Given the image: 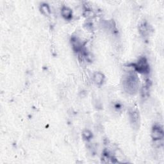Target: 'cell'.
<instances>
[{"instance_id": "6da1fadb", "label": "cell", "mask_w": 164, "mask_h": 164, "mask_svg": "<svg viewBox=\"0 0 164 164\" xmlns=\"http://www.w3.org/2000/svg\"><path fill=\"white\" fill-rule=\"evenodd\" d=\"M122 85L128 94H135L138 90L139 80L135 74L130 73L124 78Z\"/></svg>"}, {"instance_id": "7a4b0ae2", "label": "cell", "mask_w": 164, "mask_h": 164, "mask_svg": "<svg viewBox=\"0 0 164 164\" xmlns=\"http://www.w3.org/2000/svg\"><path fill=\"white\" fill-rule=\"evenodd\" d=\"M130 68L139 73L147 74L150 72V65L144 57H142L136 63L130 64Z\"/></svg>"}, {"instance_id": "3957f363", "label": "cell", "mask_w": 164, "mask_h": 164, "mask_svg": "<svg viewBox=\"0 0 164 164\" xmlns=\"http://www.w3.org/2000/svg\"><path fill=\"white\" fill-rule=\"evenodd\" d=\"M164 133L163 128L160 125H154L153 127L151 137L154 141H158L163 138Z\"/></svg>"}, {"instance_id": "277c9868", "label": "cell", "mask_w": 164, "mask_h": 164, "mask_svg": "<svg viewBox=\"0 0 164 164\" xmlns=\"http://www.w3.org/2000/svg\"><path fill=\"white\" fill-rule=\"evenodd\" d=\"M129 116L130 122L133 125V127L138 128L139 122H140V116H139L138 112L135 109L130 110L129 112Z\"/></svg>"}, {"instance_id": "5b68a950", "label": "cell", "mask_w": 164, "mask_h": 164, "mask_svg": "<svg viewBox=\"0 0 164 164\" xmlns=\"http://www.w3.org/2000/svg\"><path fill=\"white\" fill-rule=\"evenodd\" d=\"M139 30H140V32L144 36L149 35L150 31L149 24L146 21L142 22L140 24V25H139Z\"/></svg>"}, {"instance_id": "8992f818", "label": "cell", "mask_w": 164, "mask_h": 164, "mask_svg": "<svg viewBox=\"0 0 164 164\" xmlns=\"http://www.w3.org/2000/svg\"><path fill=\"white\" fill-rule=\"evenodd\" d=\"M61 14L62 17L65 19H70L72 18V12L70 8L66 6H64L61 9Z\"/></svg>"}, {"instance_id": "52a82bcc", "label": "cell", "mask_w": 164, "mask_h": 164, "mask_svg": "<svg viewBox=\"0 0 164 164\" xmlns=\"http://www.w3.org/2000/svg\"><path fill=\"white\" fill-rule=\"evenodd\" d=\"M71 43L72 45L73 50L76 52L77 51H81L82 50V46L80 43L79 39L76 37H72L71 39Z\"/></svg>"}, {"instance_id": "ba28073f", "label": "cell", "mask_w": 164, "mask_h": 164, "mask_svg": "<svg viewBox=\"0 0 164 164\" xmlns=\"http://www.w3.org/2000/svg\"><path fill=\"white\" fill-rule=\"evenodd\" d=\"M94 78V81L95 82V84L97 85H101L105 80V76L103 73L100 72H96L94 73V75L93 76Z\"/></svg>"}, {"instance_id": "9c48e42d", "label": "cell", "mask_w": 164, "mask_h": 164, "mask_svg": "<svg viewBox=\"0 0 164 164\" xmlns=\"http://www.w3.org/2000/svg\"><path fill=\"white\" fill-rule=\"evenodd\" d=\"M40 12L46 16H49L51 14L50 8L46 3H43L42 5H41L40 6Z\"/></svg>"}, {"instance_id": "30bf717a", "label": "cell", "mask_w": 164, "mask_h": 164, "mask_svg": "<svg viewBox=\"0 0 164 164\" xmlns=\"http://www.w3.org/2000/svg\"><path fill=\"white\" fill-rule=\"evenodd\" d=\"M82 137L86 141H88L90 139H91L93 137V135L92 133V132L91 131H89L88 129H85L84 130L83 133H82Z\"/></svg>"}, {"instance_id": "8fae6325", "label": "cell", "mask_w": 164, "mask_h": 164, "mask_svg": "<svg viewBox=\"0 0 164 164\" xmlns=\"http://www.w3.org/2000/svg\"><path fill=\"white\" fill-rule=\"evenodd\" d=\"M85 14L87 16H88V17H92V16L94 15V12L92 10H90V9H87L85 10Z\"/></svg>"}]
</instances>
